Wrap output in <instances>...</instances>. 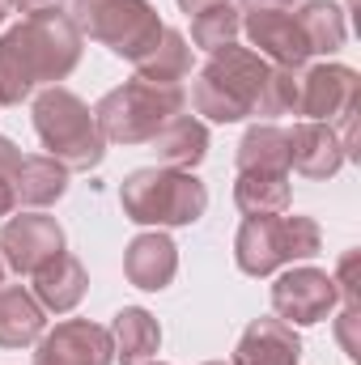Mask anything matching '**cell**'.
I'll return each mask as SVG.
<instances>
[{
	"mask_svg": "<svg viewBox=\"0 0 361 365\" xmlns=\"http://www.w3.org/2000/svg\"><path fill=\"white\" fill-rule=\"evenodd\" d=\"M123 217L136 225H158V230H179L195 225L208 208V191L191 170L171 166H141L119 187Z\"/></svg>",
	"mask_w": 361,
	"mask_h": 365,
	"instance_id": "3957f363",
	"label": "cell"
},
{
	"mask_svg": "<svg viewBox=\"0 0 361 365\" xmlns=\"http://www.w3.org/2000/svg\"><path fill=\"white\" fill-rule=\"evenodd\" d=\"M268 73L272 64L264 56H255L251 47H238V43L217 47L191 86L195 115H204L213 123H238V119L255 115V102H260Z\"/></svg>",
	"mask_w": 361,
	"mask_h": 365,
	"instance_id": "7a4b0ae2",
	"label": "cell"
},
{
	"mask_svg": "<svg viewBox=\"0 0 361 365\" xmlns=\"http://www.w3.org/2000/svg\"><path fill=\"white\" fill-rule=\"evenodd\" d=\"M4 4H13L26 17H51V13H64L68 0H4Z\"/></svg>",
	"mask_w": 361,
	"mask_h": 365,
	"instance_id": "f1b7e54d",
	"label": "cell"
},
{
	"mask_svg": "<svg viewBox=\"0 0 361 365\" xmlns=\"http://www.w3.org/2000/svg\"><path fill=\"white\" fill-rule=\"evenodd\" d=\"M175 272H179V247H175L162 230L136 234V238L128 242V251H123V276H128L136 289L162 293V289L175 280Z\"/></svg>",
	"mask_w": 361,
	"mask_h": 365,
	"instance_id": "5bb4252c",
	"label": "cell"
},
{
	"mask_svg": "<svg viewBox=\"0 0 361 365\" xmlns=\"http://www.w3.org/2000/svg\"><path fill=\"white\" fill-rule=\"evenodd\" d=\"M64 191H68V170L56 158H47V153L21 158V166L13 175L17 204H26V208H51L56 200H64Z\"/></svg>",
	"mask_w": 361,
	"mask_h": 365,
	"instance_id": "ffe728a7",
	"label": "cell"
},
{
	"mask_svg": "<svg viewBox=\"0 0 361 365\" xmlns=\"http://www.w3.org/2000/svg\"><path fill=\"white\" fill-rule=\"evenodd\" d=\"M34 365H115L111 331L90 319H64L39 336Z\"/></svg>",
	"mask_w": 361,
	"mask_h": 365,
	"instance_id": "30bf717a",
	"label": "cell"
},
{
	"mask_svg": "<svg viewBox=\"0 0 361 365\" xmlns=\"http://www.w3.org/2000/svg\"><path fill=\"white\" fill-rule=\"evenodd\" d=\"M289 175L272 170H238L234 179V204L243 217H280L289 212Z\"/></svg>",
	"mask_w": 361,
	"mask_h": 365,
	"instance_id": "44dd1931",
	"label": "cell"
},
{
	"mask_svg": "<svg viewBox=\"0 0 361 365\" xmlns=\"http://www.w3.org/2000/svg\"><path fill=\"white\" fill-rule=\"evenodd\" d=\"M298 93H302V68H276L272 64L268 81L260 90L255 115H298Z\"/></svg>",
	"mask_w": 361,
	"mask_h": 365,
	"instance_id": "484cf974",
	"label": "cell"
},
{
	"mask_svg": "<svg viewBox=\"0 0 361 365\" xmlns=\"http://www.w3.org/2000/svg\"><path fill=\"white\" fill-rule=\"evenodd\" d=\"M234 166L238 170H272V175H289V132L276 123H255L247 128V136L234 149Z\"/></svg>",
	"mask_w": 361,
	"mask_h": 365,
	"instance_id": "603a6c76",
	"label": "cell"
},
{
	"mask_svg": "<svg viewBox=\"0 0 361 365\" xmlns=\"http://www.w3.org/2000/svg\"><path fill=\"white\" fill-rule=\"evenodd\" d=\"M243 34L251 38L255 56H264L276 68H306L310 43L289 9H255L243 17Z\"/></svg>",
	"mask_w": 361,
	"mask_h": 365,
	"instance_id": "8fae6325",
	"label": "cell"
},
{
	"mask_svg": "<svg viewBox=\"0 0 361 365\" xmlns=\"http://www.w3.org/2000/svg\"><path fill=\"white\" fill-rule=\"evenodd\" d=\"M361 110V77L349 64H315L302 68V93H298V115L315 123H340Z\"/></svg>",
	"mask_w": 361,
	"mask_h": 365,
	"instance_id": "52a82bcc",
	"label": "cell"
},
{
	"mask_svg": "<svg viewBox=\"0 0 361 365\" xmlns=\"http://www.w3.org/2000/svg\"><path fill=\"white\" fill-rule=\"evenodd\" d=\"M106 331H111L115 361L119 365H145V361H153L158 349H162V327H158V319H153L149 310H141V306H123Z\"/></svg>",
	"mask_w": 361,
	"mask_h": 365,
	"instance_id": "ac0fdd59",
	"label": "cell"
},
{
	"mask_svg": "<svg viewBox=\"0 0 361 365\" xmlns=\"http://www.w3.org/2000/svg\"><path fill=\"white\" fill-rule=\"evenodd\" d=\"M234 259H238V272L247 276H272L276 268L293 264L285 212L280 217H247L234 234Z\"/></svg>",
	"mask_w": 361,
	"mask_h": 365,
	"instance_id": "7c38bea8",
	"label": "cell"
},
{
	"mask_svg": "<svg viewBox=\"0 0 361 365\" xmlns=\"http://www.w3.org/2000/svg\"><path fill=\"white\" fill-rule=\"evenodd\" d=\"M34 132H39L47 158H56L68 175L93 170L106 158V140L98 132L93 110L64 86H51L34 98Z\"/></svg>",
	"mask_w": 361,
	"mask_h": 365,
	"instance_id": "5b68a950",
	"label": "cell"
},
{
	"mask_svg": "<svg viewBox=\"0 0 361 365\" xmlns=\"http://www.w3.org/2000/svg\"><path fill=\"white\" fill-rule=\"evenodd\" d=\"M145 365H162V361H145Z\"/></svg>",
	"mask_w": 361,
	"mask_h": 365,
	"instance_id": "e575fe53",
	"label": "cell"
},
{
	"mask_svg": "<svg viewBox=\"0 0 361 365\" xmlns=\"http://www.w3.org/2000/svg\"><path fill=\"white\" fill-rule=\"evenodd\" d=\"M153 153H158V166H171V170H195L208 153V128L191 115H175L153 140Z\"/></svg>",
	"mask_w": 361,
	"mask_h": 365,
	"instance_id": "d6986e66",
	"label": "cell"
},
{
	"mask_svg": "<svg viewBox=\"0 0 361 365\" xmlns=\"http://www.w3.org/2000/svg\"><path fill=\"white\" fill-rule=\"evenodd\" d=\"M353 4H357V0H349V9H353Z\"/></svg>",
	"mask_w": 361,
	"mask_h": 365,
	"instance_id": "d590c367",
	"label": "cell"
},
{
	"mask_svg": "<svg viewBox=\"0 0 361 365\" xmlns=\"http://www.w3.org/2000/svg\"><path fill=\"white\" fill-rule=\"evenodd\" d=\"M0 21H4V0H0Z\"/></svg>",
	"mask_w": 361,
	"mask_h": 365,
	"instance_id": "d6a6232c",
	"label": "cell"
},
{
	"mask_svg": "<svg viewBox=\"0 0 361 365\" xmlns=\"http://www.w3.org/2000/svg\"><path fill=\"white\" fill-rule=\"evenodd\" d=\"M336 302H340L336 276L323 272V268H289V272L276 276V284H272V310L289 327L323 323L336 310Z\"/></svg>",
	"mask_w": 361,
	"mask_h": 365,
	"instance_id": "ba28073f",
	"label": "cell"
},
{
	"mask_svg": "<svg viewBox=\"0 0 361 365\" xmlns=\"http://www.w3.org/2000/svg\"><path fill=\"white\" fill-rule=\"evenodd\" d=\"M191 73V43L183 30H162V38L136 60V77L149 86H179L183 77Z\"/></svg>",
	"mask_w": 361,
	"mask_h": 365,
	"instance_id": "7402d4cb",
	"label": "cell"
},
{
	"mask_svg": "<svg viewBox=\"0 0 361 365\" xmlns=\"http://www.w3.org/2000/svg\"><path fill=\"white\" fill-rule=\"evenodd\" d=\"M30 280H34V284H30L34 302H39L43 310H51V314H68V310L86 297V284H90L81 259L68 255V251H60L51 264H43Z\"/></svg>",
	"mask_w": 361,
	"mask_h": 365,
	"instance_id": "2e32d148",
	"label": "cell"
},
{
	"mask_svg": "<svg viewBox=\"0 0 361 365\" xmlns=\"http://www.w3.org/2000/svg\"><path fill=\"white\" fill-rule=\"evenodd\" d=\"M17 166H21V149L9 136H0V217H13V208H17V195H13Z\"/></svg>",
	"mask_w": 361,
	"mask_h": 365,
	"instance_id": "4316f807",
	"label": "cell"
},
{
	"mask_svg": "<svg viewBox=\"0 0 361 365\" xmlns=\"http://www.w3.org/2000/svg\"><path fill=\"white\" fill-rule=\"evenodd\" d=\"M73 26L132 64L166 30L149 0H73Z\"/></svg>",
	"mask_w": 361,
	"mask_h": 365,
	"instance_id": "8992f818",
	"label": "cell"
},
{
	"mask_svg": "<svg viewBox=\"0 0 361 365\" xmlns=\"http://www.w3.org/2000/svg\"><path fill=\"white\" fill-rule=\"evenodd\" d=\"M81 30L73 17H26L0 34V106H21L34 86H56L81 64Z\"/></svg>",
	"mask_w": 361,
	"mask_h": 365,
	"instance_id": "6da1fadb",
	"label": "cell"
},
{
	"mask_svg": "<svg viewBox=\"0 0 361 365\" xmlns=\"http://www.w3.org/2000/svg\"><path fill=\"white\" fill-rule=\"evenodd\" d=\"M345 162L349 158H345L340 136H336L332 123H315V119L293 123V132H289V170H298L302 179H332Z\"/></svg>",
	"mask_w": 361,
	"mask_h": 365,
	"instance_id": "4fadbf2b",
	"label": "cell"
},
{
	"mask_svg": "<svg viewBox=\"0 0 361 365\" xmlns=\"http://www.w3.org/2000/svg\"><path fill=\"white\" fill-rule=\"evenodd\" d=\"M357 323H361V302H345V314H340V323H336V340L345 344V353L349 357H357Z\"/></svg>",
	"mask_w": 361,
	"mask_h": 365,
	"instance_id": "83f0119b",
	"label": "cell"
},
{
	"mask_svg": "<svg viewBox=\"0 0 361 365\" xmlns=\"http://www.w3.org/2000/svg\"><path fill=\"white\" fill-rule=\"evenodd\" d=\"M293 17H298L302 34H306V43H310V56H332V51H340L345 38H349L345 9H340L336 0H306Z\"/></svg>",
	"mask_w": 361,
	"mask_h": 365,
	"instance_id": "cb8c5ba5",
	"label": "cell"
},
{
	"mask_svg": "<svg viewBox=\"0 0 361 365\" xmlns=\"http://www.w3.org/2000/svg\"><path fill=\"white\" fill-rule=\"evenodd\" d=\"M298 361H302L298 331L285 319H255L243 331L230 365H298Z\"/></svg>",
	"mask_w": 361,
	"mask_h": 365,
	"instance_id": "9a60e30c",
	"label": "cell"
},
{
	"mask_svg": "<svg viewBox=\"0 0 361 365\" xmlns=\"http://www.w3.org/2000/svg\"><path fill=\"white\" fill-rule=\"evenodd\" d=\"M187 110L179 86H149V81H123L98 98L93 119L106 145H149L175 115Z\"/></svg>",
	"mask_w": 361,
	"mask_h": 365,
	"instance_id": "277c9868",
	"label": "cell"
},
{
	"mask_svg": "<svg viewBox=\"0 0 361 365\" xmlns=\"http://www.w3.org/2000/svg\"><path fill=\"white\" fill-rule=\"evenodd\" d=\"M293 4H302V0H243L247 13H255V9H293Z\"/></svg>",
	"mask_w": 361,
	"mask_h": 365,
	"instance_id": "f546056e",
	"label": "cell"
},
{
	"mask_svg": "<svg viewBox=\"0 0 361 365\" xmlns=\"http://www.w3.org/2000/svg\"><path fill=\"white\" fill-rule=\"evenodd\" d=\"M0 284H4V259H0Z\"/></svg>",
	"mask_w": 361,
	"mask_h": 365,
	"instance_id": "1f68e13d",
	"label": "cell"
},
{
	"mask_svg": "<svg viewBox=\"0 0 361 365\" xmlns=\"http://www.w3.org/2000/svg\"><path fill=\"white\" fill-rule=\"evenodd\" d=\"M204 365H230V361H204Z\"/></svg>",
	"mask_w": 361,
	"mask_h": 365,
	"instance_id": "836d02e7",
	"label": "cell"
},
{
	"mask_svg": "<svg viewBox=\"0 0 361 365\" xmlns=\"http://www.w3.org/2000/svg\"><path fill=\"white\" fill-rule=\"evenodd\" d=\"M213 4H234V0H179V9L183 13H191V17L204 13V9H213Z\"/></svg>",
	"mask_w": 361,
	"mask_h": 365,
	"instance_id": "4dcf8cb0",
	"label": "cell"
},
{
	"mask_svg": "<svg viewBox=\"0 0 361 365\" xmlns=\"http://www.w3.org/2000/svg\"><path fill=\"white\" fill-rule=\"evenodd\" d=\"M60 251H64V230H60L56 217L21 212V217H9L4 230H0V259L17 276H34Z\"/></svg>",
	"mask_w": 361,
	"mask_h": 365,
	"instance_id": "9c48e42d",
	"label": "cell"
},
{
	"mask_svg": "<svg viewBox=\"0 0 361 365\" xmlns=\"http://www.w3.org/2000/svg\"><path fill=\"white\" fill-rule=\"evenodd\" d=\"M243 34V13L234 9V4H213V9H204V13H195L191 17V43L200 47V51H217V47H225V43H234Z\"/></svg>",
	"mask_w": 361,
	"mask_h": 365,
	"instance_id": "d4e9b609",
	"label": "cell"
},
{
	"mask_svg": "<svg viewBox=\"0 0 361 365\" xmlns=\"http://www.w3.org/2000/svg\"><path fill=\"white\" fill-rule=\"evenodd\" d=\"M47 331V310L21 284H0V349H30Z\"/></svg>",
	"mask_w": 361,
	"mask_h": 365,
	"instance_id": "e0dca14e",
	"label": "cell"
}]
</instances>
